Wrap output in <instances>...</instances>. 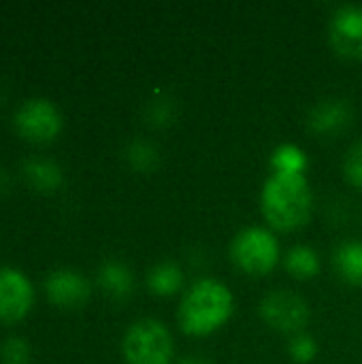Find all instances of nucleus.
I'll return each instance as SVG.
<instances>
[{"mask_svg":"<svg viewBox=\"0 0 362 364\" xmlns=\"http://www.w3.org/2000/svg\"><path fill=\"white\" fill-rule=\"evenodd\" d=\"M62 124H64L62 111L53 100L45 96L23 98L13 111L15 130L32 143L51 141L62 130Z\"/></svg>","mask_w":362,"mask_h":364,"instance_id":"39448f33","label":"nucleus"},{"mask_svg":"<svg viewBox=\"0 0 362 364\" xmlns=\"http://www.w3.org/2000/svg\"><path fill=\"white\" fill-rule=\"evenodd\" d=\"M344 171H346V177H348L354 186L362 188V141L361 143H356V145L348 151Z\"/></svg>","mask_w":362,"mask_h":364,"instance_id":"aec40b11","label":"nucleus"},{"mask_svg":"<svg viewBox=\"0 0 362 364\" xmlns=\"http://www.w3.org/2000/svg\"><path fill=\"white\" fill-rule=\"evenodd\" d=\"M273 164V173H284V175H303V171L307 168V156L301 147L286 143L280 145L273 151L271 158Z\"/></svg>","mask_w":362,"mask_h":364,"instance_id":"2eb2a0df","label":"nucleus"},{"mask_svg":"<svg viewBox=\"0 0 362 364\" xmlns=\"http://www.w3.org/2000/svg\"><path fill=\"white\" fill-rule=\"evenodd\" d=\"M126 160L137 171H151L158 164V151L151 143L134 139L126 147Z\"/></svg>","mask_w":362,"mask_h":364,"instance_id":"f3484780","label":"nucleus"},{"mask_svg":"<svg viewBox=\"0 0 362 364\" xmlns=\"http://www.w3.org/2000/svg\"><path fill=\"white\" fill-rule=\"evenodd\" d=\"M47 299L64 309L79 307L87 301L90 296V282L87 277L73 269V267H58L51 269L43 282Z\"/></svg>","mask_w":362,"mask_h":364,"instance_id":"6e6552de","label":"nucleus"},{"mask_svg":"<svg viewBox=\"0 0 362 364\" xmlns=\"http://www.w3.org/2000/svg\"><path fill=\"white\" fill-rule=\"evenodd\" d=\"M331 43L344 58H362V6H341L331 19Z\"/></svg>","mask_w":362,"mask_h":364,"instance_id":"1a4fd4ad","label":"nucleus"},{"mask_svg":"<svg viewBox=\"0 0 362 364\" xmlns=\"http://www.w3.org/2000/svg\"><path fill=\"white\" fill-rule=\"evenodd\" d=\"M230 290L215 279L196 282L179 305V324L183 333L203 337L218 331L233 314Z\"/></svg>","mask_w":362,"mask_h":364,"instance_id":"f03ea898","label":"nucleus"},{"mask_svg":"<svg viewBox=\"0 0 362 364\" xmlns=\"http://www.w3.org/2000/svg\"><path fill=\"white\" fill-rule=\"evenodd\" d=\"M267 222L277 230H297L312 215V190L305 175L273 173L260 194Z\"/></svg>","mask_w":362,"mask_h":364,"instance_id":"f257e3e1","label":"nucleus"},{"mask_svg":"<svg viewBox=\"0 0 362 364\" xmlns=\"http://www.w3.org/2000/svg\"><path fill=\"white\" fill-rule=\"evenodd\" d=\"M21 177L26 179L28 186H32L38 192H53L62 186L64 173L62 166L47 158V156H28L19 164Z\"/></svg>","mask_w":362,"mask_h":364,"instance_id":"9d476101","label":"nucleus"},{"mask_svg":"<svg viewBox=\"0 0 362 364\" xmlns=\"http://www.w3.org/2000/svg\"><path fill=\"white\" fill-rule=\"evenodd\" d=\"M288 352L297 363H312L318 354V346L309 335H297V337H292Z\"/></svg>","mask_w":362,"mask_h":364,"instance_id":"6ab92c4d","label":"nucleus"},{"mask_svg":"<svg viewBox=\"0 0 362 364\" xmlns=\"http://www.w3.org/2000/svg\"><path fill=\"white\" fill-rule=\"evenodd\" d=\"M262 320L282 333H301L309 322V305L288 290L271 292L260 303Z\"/></svg>","mask_w":362,"mask_h":364,"instance_id":"423d86ee","label":"nucleus"},{"mask_svg":"<svg viewBox=\"0 0 362 364\" xmlns=\"http://www.w3.org/2000/svg\"><path fill=\"white\" fill-rule=\"evenodd\" d=\"M309 128L318 134H333L352 122V107L348 100L331 98L314 107L309 113Z\"/></svg>","mask_w":362,"mask_h":364,"instance_id":"9b49d317","label":"nucleus"},{"mask_svg":"<svg viewBox=\"0 0 362 364\" xmlns=\"http://www.w3.org/2000/svg\"><path fill=\"white\" fill-rule=\"evenodd\" d=\"M286 269L297 279H309L316 277L320 271V258L318 254L307 245H297L286 256Z\"/></svg>","mask_w":362,"mask_h":364,"instance_id":"4468645a","label":"nucleus"},{"mask_svg":"<svg viewBox=\"0 0 362 364\" xmlns=\"http://www.w3.org/2000/svg\"><path fill=\"white\" fill-rule=\"evenodd\" d=\"M30 343L26 337L9 335L0 343V363L2 364H30Z\"/></svg>","mask_w":362,"mask_h":364,"instance_id":"a211bd4d","label":"nucleus"},{"mask_svg":"<svg viewBox=\"0 0 362 364\" xmlns=\"http://www.w3.org/2000/svg\"><path fill=\"white\" fill-rule=\"evenodd\" d=\"M183 284V273L175 262H160L147 275V286L158 296L175 294Z\"/></svg>","mask_w":362,"mask_h":364,"instance_id":"ddd939ff","label":"nucleus"},{"mask_svg":"<svg viewBox=\"0 0 362 364\" xmlns=\"http://www.w3.org/2000/svg\"><path fill=\"white\" fill-rule=\"evenodd\" d=\"M337 269L354 286H362V243L350 241L339 247L337 252Z\"/></svg>","mask_w":362,"mask_h":364,"instance_id":"dca6fc26","label":"nucleus"},{"mask_svg":"<svg viewBox=\"0 0 362 364\" xmlns=\"http://www.w3.org/2000/svg\"><path fill=\"white\" fill-rule=\"evenodd\" d=\"M96 277L100 290L113 301H124L132 294V286H134L132 271L119 260H105L98 267Z\"/></svg>","mask_w":362,"mask_h":364,"instance_id":"f8f14e48","label":"nucleus"},{"mask_svg":"<svg viewBox=\"0 0 362 364\" xmlns=\"http://www.w3.org/2000/svg\"><path fill=\"white\" fill-rule=\"evenodd\" d=\"M34 303V286L17 267H0V322L21 320Z\"/></svg>","mask_w":362,"mask_h":364,"instance_id":"0eeeda50","label":"nucleus"},{"mask_svg":"<svg viewBox=\"0 0 362 364\" xmlns=\"http://www.w3.org/2000/svg\"><path fill=\"white\" fill-rule=\"evenodd\" d=\"M179 364H211L209 360H205L203 356H188V358H183Z\"/></svg>","mask_w":362,"mask_h":364,"instance_id":"412c9836","label":"nucleus"},{"mask_svg":"<svg viewBox=\"0 0 362 364\" xmlns=\"http://www.w3.org/2000/svg\"><path fill=\"white\" fill-rule=\"evenodd\" d=\"M6 186H9V173L6 168L0 166V188H6Z\"/></svg>","mask_w":362,"mask_h":364,"instance_id":"4be33fe9","label":"nucleus"},{"mask_svg":"<svg viewBox=\"0 0 362 364\" xmlns=\"http://www.w3.org/2000/svg\"><path fill=\"white\" fill-rule=\"evenodd\" d=\"M122 352L128 364H169L173 358V339L162 322L145 318L130 324Z\"/></svg>","mask_w":362,"mask_h":364,"instance_id":"7ed1b4c3","label":"nucleus"},{"mask_svg":"<svg viewBox=\"0 0 362 364\" xmlns=\"http://www.w3.org/2000/svg\"><path fill=\"white\" fill-rule=\"evenodd\" d=\"M230 256L247 275H267L277 264L280 243L269 230L252 226L235 237Z\"/></svg>","mask_w":362,"mask_h":364,"instance_id":"20e7f679","label":"nucleus"}]
</instances>
